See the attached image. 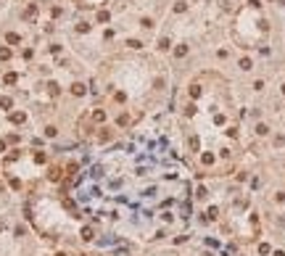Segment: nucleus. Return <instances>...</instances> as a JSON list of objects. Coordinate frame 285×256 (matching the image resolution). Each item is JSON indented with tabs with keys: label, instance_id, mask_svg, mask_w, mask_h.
Listing matches in <instances>:
<instances>
[{
	"label": "nucleus",
	"instance_id": "f257e3e1",
	"mask_svg": "<svg viewBox=\"0 0 285 256\" xmlns=\"http://www.w3.org/2000/svg\"><path fill=\"white\" fill-rule=\"evenodd\" d=\"M71 92H74V95H85V85H74Z\"/></svg>",
	"mask_w": 285,
	"mask_h": 256
},
{
	"label": "nucleus",
	"instance_id": "f03ea898",
	"mask_svg": "<svg viewBox=\"0 0 285 256\" xmlns=\"http://www.w3.org/2000/svg\"><path fill=\"white\" fill-rule=\"evenodd\" d=\"M185 53H187V48H185V45H179L177 50H174V56H177V58H182V56H185Z\"/></svg>",
	"mask_w": 285,
	"mask_h": 256
},
{
	"label": "nucleus",
	"instance_id": "7ed1b4c3",
	"mask_svg": "<svg viewBox=\"0 0 285 256\" xmlns=\"http://www.w3.org/2000/svg\"><path fill=\"white\" fill-rule=\"evenodd\" d=\"M190 95H193V98H201V87L193 85V87H190Z\"/></svg>",
	"mask_w": 285,
	"mask_h": 256
},
{
	"label": "nucleus",
	"instance_id": "20e7f679",
	"mask_svg": "<svg viewBox=\"0 0 285 256\" xmlns=\"http://www.w3.org/2000/svg\"><path fill=\"white\" fill-rule=\"evenodd\" d=\"M0 58H3V61L11 58V50H8V48H0Z\"/></svg>",
	"mask_w": 285,
	"mask_h": 256
},
{
	"label": "nucleus",
	"instance_id": "39448f33",
	"mask_svg": "<svg viewBox=\"0 0 285 256\" xmlns=\"http://www.w3.org/2000/svg\"><path fill=\"white\" fill-rule=\"evenodd\" d=\"M201 161H203V164H211L214 156H211V153H203V158H201Z\"/></svg>",
	"mask_w": 285,
	"mask_h": 256
},
{
	"label": "nucleus",
	"instance_id": "423d86ee",
	"mask_svg": "<svg viewBox=\"0 0 285 256\" xmlns=\"http://www.w3.org/2000/svg\"><path fill=\"white\" fill-rule=\"evenodd\" d=\"M11 119H13V122H24V119H27V116H24V114L19 111V114H13V116H11Z\"/></svg>",
	"mask_w": 285,
	"mask_h": 256
},
{
	"label": "nucleus",
	"instance_id": "0eeeda50",
	"mask_svg": "<svg viewBox=\"0 0 285 256\" xmlns=\"http://www.w3.org/2000/svg\"><path fill=\"white\" fill-rule=\"evenodd\" d=\"M283 92H285V85H283Z\"/></svg>",
	"mask_w": 285,
	"mask_h": 256
}]
</instances>
